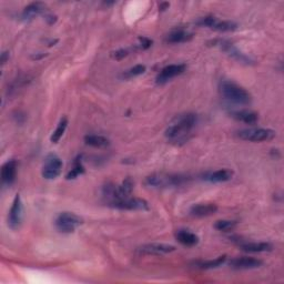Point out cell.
Wrapping results in <instances>:
<instances>
[{"mask_svg":"<svg viewBox=\"0 0 284 284\" xmlns=\"http://www.w3.org/2000/svg\"><path fill=\"white\" fill-rule=\"evenodd\" d=\"M175 239L179 243L185 246H195L199 243V237L189 230H178L175 233Z\"/></svg>","mask_w":284,"mask_h":284,"instance_id":"obj_16","label":"cell"},{"mask_svg":"<svg viewBox=\"0 0 284 284\" xmlns=\"http://www.w3.org/2000/svg\"><path fill=\"white\" fill-rule=\"evenodd\" d=\"M17 175V161L16 160H8L4 163L2 168V181L4 184L10 185L14 183Z\"/></svg>","mask_w":284,"mask_h":284,"instance_id":"obj_14","label":"cell"},{"mask_svg":"<svg viewBox=\"0 0 284 284\" xmlns=\"http://www.w3.org/2000/svg\"><path fill=\"white\" fill-rule=\"evenodd\" d=\"M231 117L234 118L235 120L246 123V125H254V123H256L259 120L258 114L251 110L233 111L231 114Z\"/></svg>","mask_w":284,"mask_h":284,"instance_id":"obj_17","label":"cell"},{"mask_svg":"<svg viewBox=\"0 0 284 284\" xmlns=\"http://www.w3.org/2000/svg\"><path fill=\"white\" fill-rule=\"evenodd\" d=\"M192 34L187 33L184 30H174L172 33H170L165 40L170 44H182V42L190 41L192 39Z\"/></svg>","mask_w":284,"mask_h":284,"instance_id":"obj_20","label":"cell"},{"mask_svg":"<svg viewBox=\"0 0 284 284\" xmlns=\"http://www.w3.org/2000/svg\"><path fill=\"white\" fill-rule=\"evenodd\" d=\"M24 218V207L23 201L19 195L15 197L13 206L10 208V211L8 214V227L13 230H17L20 228L21 223H23Z\"/></svg>","mask_w":284,"mask_h":284,"instance_id":"obj_9","label":"cell"},{"mask_svg":"<svg viewBox=\"0 0 284 284\" xmlns=\"http://www.w3.org/2000/svg\"><path fill=\"white\" fill-rule=\"evenodd\" d=\"M84 142L88 146L94 147V148H107L109 147L110 141L108 138L100 135H88L84 137Z\"/></svg>","mask_w":284,"mask_h":284,"instance_id":"obj_21","label":"cell"},{"mask_svg":"<svg viewBox=\"0 0 284 284\" xmlns=\"http://www.w3.org/2000/svg\"><path fill=\"white\" fill-rule=\"evenodd\" d=\"M219 91L222 97L237 105H250L251 94L243 87L230 80H223L219 84Z\"/></svg>","mask_w":284,"mask_h":284,"instance_id":"obj_2","label":"cell"},{"mask_svg":"<svg viewBox=\"0 0 284 284\" xmlns=\"http://www.w3.org/2000/svg\"><path fill=\"white\" fill-rule=\"evenodd\" d=\"M238 136L245 141L251 142H263L272 140L275 137V131L266 128H251L239 131Z\"/></svg>","mask_w":284,"mask_h":284,"instance_id":"obj_5","label":"cell"},{"mask_svg":"<svg viewBox=\"0 0 284 284\" xmlns=\"http://www.w3.org/2000/svg\"><path fill=\"white\" fill-rule=\"evenodd\" d=\"M109 206L112 208L119 209V210H130V211H146L149 210V203L139 198H122V199L109 202Z\"/></svg>","mask_w":284,"mask_h":284,"instance_id":"obj_7","label":"cell"},{"mask_svg":"<svg viewBox=\"0 0 284 284\" xmlns=\"http://www.w3.org/2000/svg\"><path fill=\"white\" fill-rule=\"evenodd\" d=\"M186 182V178L183 175L176 174H167V173H154L146 178L144 183L151 187H160V189H165V187H173L180 186Z\"/></svg>","mask_w":284,"mask_h":284,"instance_id":"obj_3","label":"cell"},{"mask_svg":"<svg viewBox=\"0 0 284 284\" xmlns=\"http://www.w3.org/2000/svg\"><path fill=\"white\" fill-rule=\"evenodd\" d=\"M186 66L184 63H176V65H169L164 67L161 71L159 72L157 76V83L158 84H163L165 82L170 81L171 79L175 78L176 76H180L181 73L185 71Z\"/></svg>","mask_w":284,"mask_h":284,"instance_id":"obj_10","label":"cell"},{"mask_svg":"<svg viewBox=\"0 0 284 284\" xmlns=\"http://www.w3.org/2000/svg\"><path fill=\"white\" fill-rule=\"evenodd\" d=\"M218 211V206L214 203H198L192 206L190 209V214L196 218H205L212 216Z\"/></svg>","mask_w":284,"mask_h":284,"instance_id":"obj_15","label":"cell"},{"mask_svg":"<svg viewBox=\"0 0 284 284\" xmlns=\"http://www.w3.org/2000/svg\"><path fill=\"white\" fill-rule=\"evenodd\" d=\"M240 248L245 252L260 253V252L271 251L273 249V245L269 242H244L240 244Z\"/></svg>","mask_w":284,"mask_h":284,"instance_id":"obj_18","label":"cell"},{"mask_svg":"<svg viewBox=\"0 0 284 284\" xmlns=\"http://www.w3.org/2000/svg\"><path fill=\"white\" fill-rule=\"evenodd\" d=\"M62 160L55 153L48 154L42 165V176L47 180H53L60 175L62 171Z\"/></svg>","mask_w":284,"mask_h":284,"instance_id":"obj_6","label":"cell"},{"mask_svg":"<svg viewBox=\"0 0 284 284\" xmlns=\"http://www.w3.org/2000/svg\"><path fill=\"white\" fill-rule=\"evenodd\" d=\"M146 66L144 65H137L135 67L130 68L129 70H127L125 73H123V78L126 79H130V78H135L140 76V74L146 72Z\"/></svg>","mask_w":284,"mask_h":284,"instance_id":"obj_26","label":"cell"},{"mask_svg":"<svg viewBox=\"0 0 284 284\" xmlns=\"http://www.w3.org/2000/svg\"><path fill=\"white\" fill-rule=\"evenodd\" d=\"M198 25L201 27H208V28L222 31V33H228V31H234L238 28V25L230 20H219L218 18L213 17V16H208V17H203L199 21Z\"/></svg>","mask_w":284,"mask_h":284,"instance_id":"obj_8","label":"cell"},{"mask_svg":"<svg viewBox=\"0 0 284 284\" xmlns=\"http://www.w3.org/2000/svg\"><path fill=\"white\" fill-rule=\"evenodd\" d=\"M197 122L198 117L195 114L176 116L165 130V137L168 138L169 141L173 143H184L189 140Z\"/></svg>","mask_w":284,"mask_h":284,"instance_id":"obj_1","label":"cell"},{"mask_svg":"<svg viewBox=\"0 0 284 284\" xmlns=\"http://www.w3.org/2000/svg\"><path fill=\"white\" fill-rule=\"evenodd\" d=\"M139 40H140V47L142 48V49H148V48L152 44L151 40L148 38H144V37H140Z\"/></svg>","mask_w":284,"mask_h":284,"instance_id":"obj_29","label":"cell"},{"mask_svg":"<svg viewBox=\"0 0 284 284\" xmlns=\"http://www.w3.org/2000/svg\"><path fill=\"white\" fill-rule=\"evenodd\" d=\"M46 10V6L41 3H33L27 6L23 13L25 19H33L36 16L42 14Z\"/></svg>","mask_w":284,"mask_h":284,"instance_id":"obj_22","label":"cell"},{"mask_svg":"<svg viewBox=\"0 0 284 284\" xmlns=\"http://www.w3.org/2000/svg\"><path fill=\"white\" fill-rule=\"evenodd\" d=\"M227 261V255H222L219 256V258L214 259V260H208V261H199L197 262L196 265L200 269H214V267H219L221 266L224 262Z\"/></svg>","mask_w":284,"mask_h":284,"instance_id":"obj_23","label":"cell"},{"mask_svg":"<svg viewBox=\"0 0 284 284\" xmlns=\"http://www.w3.org/2000/svg\"><path fill=\"white\" fill-rule=\"evenodd\" d=\"M263 262L255 258H249V256H242V258H235L230 261V267L234 270H252L258 269Z\"/></svg>","mask_w":284,"mask_h":284,"instance_id":"obj_12","label":"cell"},{"mask_svg":"<svg viewBox=\"0 0 284 284\" xmlns=\"http://www.w3.org/2000/svg\"><path fill=\"white\" fill-rule=\"evenodd\" d=\"M233 172L229 169L217 170L206 175V180L213 182V183H220V182H227L232 179Z\"/></svg>","mask_w":284,"mask_h":284,"instance_id":"obj_19","label":"cell"},{"mask_svg":"<svg viewBox=\"0 0 284 284\" xmlns=\"http://www.w3.org/2000/svg\"><path fill=\"white\" fill-rule=\"evenodd\" d=\"M219 46L221 47V49L224 52H227L230 57H232L239 62L246 63V65H251V63L254 62L250 57L244 55L243 52H241L237 47H235L233 44H231V42H229L227 40H222V41H219Z\"/></svg>","mask_w":284,"mask_h":284,"instance_id":"obj_11","label":"cell"},{"mask_svg":"<svg viewBox=\"0 0 284 284\" xmlns=\"http://www.w3.org/2000/svg\"><path fill=\"white\" fill-rule=\"evenodd\" d=\"M237 226H238V222L233 221V220H219V221H217L216 224H214V228H216L218 231L229 232V231H232V230L235 229Z\"/></svg>","mask_w":284,"mask_h":284,"instance_id":"obj_25","label":"cell"},{"mask_svg":"<svg viewBox=\"0 0 284 284\" xmlns=\"http://www.w3.org/2000/svg\"><path fill=\"white\" fill-rule=\"evenodd\" d=\"M82 223V219L72 212H62L56 219V228L61 233H72Z\"/></svg>","mask_w":284,"mask_h":284,"instance_id":"obj_4","label":"cell"},{"mask_svg":"<svg viewBox=\"0 0 284 284\" xmlns=\"http://www.w3.org/2000/svg\"><path fill=\"white\" fill-rule=\"evenodd\" d=\"M67 126H68L67 118H62L60 122H59L57 129L53 131V133L51 135L50 140H51L52 143H57L59 140H60V139L63 136V133H65V131L67 129Z\"/></svg>","mask_w":284,"mask_h":284,"instance_id":"obj_24","label":"cell"},{"mask_svg":"<svg viewBox=\"0 0 284 284\" xmlns=\"http://www.w3.org/2000/svg\"><path fill=\"white\" fill-rule=\"evenodd\" d=\"M128 55H129V51L127 49H120L112 53V58L116 59V60H121V59L127 57Z\"/></svg>","mask_w":284,"mask_h":284,"instance_id":"obj_28","label":"cell"},{"mask_svg":"<svg viewBox=\"0 0 284 284\" xmlns=\"http://www.w3.org/2000/svg\"><path fill=\"white\" fill-rule=\"evenodd\" d=\"M7 59H9V52L5 51V52L3 53V55H2V62H3V65H4V63H6Z\"/></svg>","mask_w":284,"mask_h":284,"instance_id":"obj_30","label":"cell"},{"mask_svg":"<svg viewBox=\"0 0 284 284\" xmlns=\"http://www.w3.org/2000/svg\"><path fill=\"white\" fill-rule=\"evenodd\" d=\"M83 172H84V168H83V165H82L81 159H77L76 162H74L73 168L71 169L70 172H69V173L67 174V179H68V180L76 179L78 175L82 174Z\"/></svg>","mask_w":284,"mask_h":284,"instance_id":"obj_27","label":"cell"},{"mask_svg":"<svg viewBox=\"0 0 284 284\" xmlns=\"http://www.w3.org/2000/svg\"><path fill=\"white\" fill-rule=\"evenodd\" d=\"M139 251L143 254L161 255V254L171 253V252L175 251V246L170 244H163V243H152V244L142 245L141 248H139Z\"/></svg>","mask_w":284,"mask_h":284,"instance_id":"obj_13","label":"cell"}]
</instances>
